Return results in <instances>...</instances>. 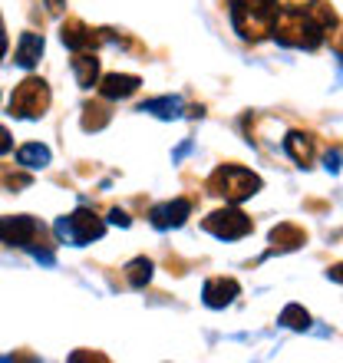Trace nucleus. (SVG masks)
Instances as JSON below:
<instances>
[{
	"label": "nucleus",
	"mask_w": 343,
	"mask_h": 363,
	"mask_svg": "<svg viewBox=\"0 0 343 363\" xmlns=\"http://www.w3.org/2000/svg\"><path fill=\"white\" fill-rule=\"evenodd\" d=\"M238 294H241V284L235 277H208L205 287H201V301H205V307H211V311H221V307L235 304Z\"/></svg>",
	"instance_id": "1a4fd4ad"
},
{
	"label": "nucleus",
	"mask_w": 343,
	"mask_h": 363,
	"mask_svg": "<svg viewBox=\"0 0 343 363\" xmlns=\"http://www.w3.org/2000/svg\"><path fill=\"white\" fill-rule=\"evenodd\" d=\"M10 149H13V139H10V133L0 125V155H7Z\"/></svg>",
	"instance_id": "4be33fe9"
},
{
	"label": "nucleus",
	"mask_w": 343,
	"mask_h": 363,
	"mask_svg": "<svg viewBox=\"0 0 343 363\" xmlns=\"http://www.w3.org/2000/svg\"><path fill=\"white\" fill-rule=\"evenodd\" d=\"M53 231H57V238L63 241V245H77V248H83V245H89V241L103 238V235H106V221L99 218L96 211H89V208H77L73 215L57 218Z\"/></svg>",
	"instance_id": "20e7f679"
},
{
	"label": "nucleus",
	"mask_w": 343,
	"mask_h": 363,
	"mask_svg": "<svg viewBox=\"0 0 343 363\" xmlns=\"http://www.w3.org/2000/svg\"><path fill=\"white\" fill-rule=\"evenodd\" d=\"M60 40H63V47H69L73 53H83V50H93L96 43H103V40H113L109 33H96L83 23V20H67L63 27H60Z\"/></svg>",
	"instance_id": "6e6552de"
},
{
	"label": "nucleus",
	"mask_w": 343,
	"mask_h": 363,
	"mask_svg": "<svg viewBox=\"0 0 343 363\" xmlns=\"http://www.w3.org/2000/svg\"><path fill=\"white\" fill-rule=\"evenodd\" d=\"M43 7H47L50 13H60V10L67 7V0H43Z\"/></svg>",
	"instance_id": "b1692460"
},
{
	"label": "nucleus",
	"mask_w": 343,
	"mask_h": 363,
	"mask_svg": "<svg viewBox=\"0 0 343 363\" xmlns=\"http://www.w3.org/2000/svg\"><path fill=\"white\" fill-rule=\"evenodd\" d=\"M7 53V33H4V23H0V60Z\"/></svg>",
	"instance_id": "393cba45"
},
{
	"label": "nucleus",
	"mask_w": 343,
	"mask_h": 363,
	"mask_svg": "<svg viewBox=\"0 0 343 363\" xmlns=\"http://www.w3.org/2000/svg\"><path fill=\"white\" fill-rule=\"evenodd\" d=\"M189 215H191L189 199H172V201H159V205L149 211V221H152V228H159V231H172V228H181Z\"/></svg>",
	"instance_id": "0eeeda50"
},
{
	"label": "nucleus",
	"mask_w": 343,
	"mask_h": 363,
	"mask_svg": "<svg viewBox=\"0 0 343 363\" xmlns=\"http://www.w3.org/2000/svg\"><path fill=\"white\" fill-rule=\"evenodd\" d=\"M284 149L300 169H307V165L314 162V139H310L307 133H287Z\"/></svg>",
	"instance_id": "2eb2a0df"
},
{
	"label": "nucleus",
	"mask_w": 343,
	"mask_h": 363,
	"mask_svg": "<svg viewBox=\"0 0 343 363\" xmlns=\"http://www.w3.org/2000/svg\"><path fill=\"white\" fill-rule=\"evenodd\" d=\"M201 228L208 231V235H215L218 241H238V238H248L251 231H254V221L244 215L241 208H218L211 211L208 218L201 221Z\"/></svg>",
	"instance_id": "423d86ee"
},
{
	"label": "nucleus",
	"mask_w": 343,
	"mask_h": 363,
	"mask_svg": "<svg viewBox=\"0 0 343 363\" xmlns=\"http://www.w3.org/2000/svg\"><path fill=\"white\" fill-rule=\"evenodd\" d=\"M334 27H337V17L324 0L287 4V7L277 10L271 37H274L281 47H291V50H317Z\"/></svg>",
	"instance_id": "f257e3e1"
},
{
	"label": "nucleus",
	"mask_w": 343,
	"mask_h": 363,
	"mask_svg": "<svg viewBox=\"0 0 343 363\" xmlns=\"http://www.w3.org/2000/svg\"><path fill=\"white\" fill-rule=\"evenodd\" d=\"M83 129L86 133H89V129H103L106 123H109V113H106L103 106H86L83 109Z\"/></svg>",
	"instance_id": "6ab92c4d"
},
{
	"label": "nucleus",
	"mask_w": 343,
	"mask_h": 363,
	"mask_svg": "<svg viewBox=\"0 0 343 363\" xmlns=\"http://www.w3.org/2000/svg\"><path fill=\"white\" fill-rule=\"evenodd\" d=\"M73 77H77L79 89H93V86H99V57H96L93 50L73 53Z\"/></svg>",
	"instance_id": "f8f14e48"
},
{
	"label": "nucleus",
	"mask_w": 343,
	"mask_h": 363,
	"mask_svg": "<svg viewBox=\"0 0 343 363\" xmlns=\"http://www.w3.org/2000/svg\"><path fill=\"white\" fill-rule=\"evenodd\" d=\"M139 86H142V79L133 73H106L99 79V96L103 99H129Z\"/></svg>",
	"instance_id": "9d476101"
},
{
	"label": "nucleus",
	"mask_w": 343,
	"mask_h": 363,
	"mask_svg": "<svg viewBox=\"0 0 343 363\" xmlns=\"http://www.w3.org/2000/svg\"><path fill=\"white\" fill-rule=\"evenodd\" d=\"M189 149H191V143H181V145H179V149H175V159H181V155L189 152Z\"/></svg>",
	"instance_id": "a878e982"
},
{
	"label": "nucleus",
	"mask_w": 343,
	"mask_h": 363,
	"mask_svg": "<svg viewBox=\"0 0 343 363\" xmlns=\"http://www.w3.org/2000/svg\"><path fill=\"white\" fill-rule=\"evenodd\" d=\"M43 33H33V30H27V33H20V43H17V53H13V63L23 69H33L40 63V57H43Z\"/></svg>",
	"instance_id": "9b49d317"
},
{
	"label": "nucleus",
	"mask_w": 343,
	"mask_h": 363,
	"mask_svg": "<svg viewBox=\"0 0 343 363\" xmlns=\"http://www.w3.org/2000/svg\"><path fill=\"white\" fill-rule=\"evenodd\" d=\"M139 113H152L159 119H179L185 113V103H181V96H155L139 106Z\"/></svg>",
	"instance_id": "4468645a"
},
{
	"label": "nucleus",
	"mask_w": 343,
	"mask_h": 363,
	"mask_svg": "<svg viewBox=\"0 0 343 363\" xmlns=\"http://www.w3.org/2000/svg\"><path fill=\"white\" fill-rule=\"evenodd\" d=\"M327 277H330V281H337V284H343V261H340V264H334L330 271H327Z\"/></svg>",
	"instance_id": "5701e85b"
},
{
	"label": "nucleus",
	"mask_w": 343,
	"mask_h": 363,
	"mask_svg": "<svg viewBox=\"0 0 343 363\" xmlns=\"http://www.w3.org/2000/svg\"><path fill=\"white\" fill-rule=\"evenodd\" d=\"M281 324H284L287 330H310V314H307L300 304H287L284 311H281Z\"/></svg>",
	"instance_id": "a211bd4d"
},
{
	"label": "nucleus",
	"mask_w": 343,
	"mask_h": 363,
	"mask_svg": "<svg viewBox=\"0 0 343 363\" xmlns=\"http://www.w3.org/2000/svg\"><path fill=\"white\" fill-rule=\"evenodd\" d=\"M307 241V231L297 228V225H291V221H284V225H277L274 231H271V251L267 255H277V251H294L300 248Z\"/></svg>",
	"instance_id": "ddd939ff"
},
{
	"label": "nucleus",
	"mask_w": 343,
	"mask_h": 363,
	"mask_svg": "<svg viewBox=\"0 0 343 363\" xmlns=\"http://www.w3.org/2000/svg\"><path fill=\"white\" fill-rule=\"evenodd\" d=\"M152 271H155V264L149 258H133L125 264V281H129V287L142 291V287L152 281Z\"/></svg>",
	"instance_id": "dca6fc26"
},
{
	"label": "nucleus",
	"mask_w": 343,
	"mask_h": 363,
	"mask_svg": "<svg viewBox=\"0 0 343 363\" xmlns=\"http://www.w3.org/2000/svg\"><path fill=\"white\" fill-rule=\"evenodd\" d=\"M261 185H264L261 175H254L251 169H244V165H221V169H215L208 179V191L218 195V199H225L228 205L248 201L251 195L261 191Z\"/></svg>",
	"instance_id": "7ed1b4c3"
},
{
	"label": "nucleus",
	"mask_w": 343,
	"mask_h": 363,
	"mask_svg": "<svg viewBox=\"0 0 343 363\" xmlns=\"http://www.w3.org/2000/svg\"><path fill=\"white\" fill-rule=\"evenodd\" d=\"M340 159H343V152H340V149H334V152H327V159H324L327 172H340Z\"/></svg>",
	"instance_id": "412c9836"
},
{
	"label": "nucleus",
	"mask_w": 343,
	"mask_h": 363,
	"mask_svg": "<svg viewBox=\"0 0 343 363\" xmlns=\"http://www.w3.org/2000/svg\"><path fill=\"white\" fill-rule=\"evenodd\" d=\"M17 165H23V169H43V165H50V149L40 143H30V145H20L17 149Z\"/></svg>",
	"instance_id": "f3484780"
},
{
	"label": "nucleus",
	"mask_w": 343,
	"mask_h": 363,
	"mask_svg": "<svg viewBox=\"0 0 343 363\" xmlns=\"http://www.w3.org/2000/svg\"><path fill=\"white\" fill-rule=\"evenodd\" d=\"M50 99H53V96H50L47 79L27 77L13 89V96H10V116H13V119H40V116L50 109Z\"/></svg>",
	"instance_id": "39448f33"
},
{
	"label": "nucleus",
	"mask_w": 343,
	"mask_h": 363,
	"mask_svg": "<svg viewBox=\"0 0 343 363\" xmlns=\"http://www.w3.org/2000/svg\"><path fill=\"white\" fill-rule=\"evenodd\" d=\"M277 10H281L277 0H231V23L241 40L257 43V40L271 37Z\"/></svg>",
	"instance_id": "f03ea898"
},
{
	"label": "nucleus",
	"mask_w": 343,
	"mask_h": 363,
	"mask_svg": "<svg viewBox=\"0 0 343 363\" xmlns=\"http://www.w3.org/2000/svg\"><path fill=\"white\" fill-rule=\"evenodd\" d=\"M0 241H4V218H0Z\"/></svg>",
	"instance_id": "bb28decb"
},
{
	"label": "nucleus",
	"mask_w": 343,
	"mask_h": 363,
	"mask_svg": "<svg viewBox=\"0 0 343 363\" xmlns=\"http://www.w3.org/2000/svg\"><path fill=\"white\" fill-rule=\"evenodd\" d=\"M106 221H109V225H119V228H129V225H133V218H129V215H125L123 208H113Z\"/></svg>",
	"instance_id": "aec40b11"
}]
</instances>
